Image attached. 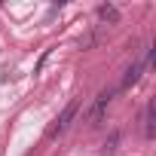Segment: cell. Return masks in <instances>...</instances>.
I'll list each match as a JSON object with an SVG mask.
<instances>
[{
  "label": "cell",
  "instance_id": "1",
  "mask_svg": "<svg viewBox=\"0 0 156 156\" xmlns=\"http://www.w3.org/2000/svg\"><path fill=\"white\" fill-rule=\"evenodd\" d=\"M76 113H80V101L73 98V101H67V107L55 116V122L46 129V138H58V135H64V132L70 129V122L76 119Z\"/></svg>",
  "mask_w": 156,
  "mask_h": 156
},
{
  "label": "cell",
  "instance_id": "2",
  "mask_svg": "<svg viewBox=\"0 0 156 156\" xmlns=\"http://www.w3.org/2000/svg\"><path fill=\"white\" fill-rule=\"evenodd\" d=\"M113 95H116V89H101V92H98V98H95V101H92V107L86 110V122H89V126H98V122L104 119V113H107V107H110Z\"/></svg>",
  "mask_w": 156,
  "mask_h": 156
},
{
  "label": "cell",
  "instance_id": "3",
  "mask_svg": "<svg viewBox=\"0 0 156 156\" xmlns=\"http://www.w3.org/2000/svg\"><path fill=\"white\" fill-rule=\"evenodd\" d=\"M147 67H144V61H132L126 70H122V80H119V89H132L138 80H141V73H144Z\"/></svg>",
  "mask_w": 156,
  "mask_h": 156
},
{
  "label": "cell",
  "instance_id": "4",
  "mask_svg": "<svg viewBox=\"0 0 156 156\" xmlns=\"http://www.w3.org/2000/svg\"><path fill=\"white\" fill-rule=\"evenodd\" d=\"M98 19L107 22V25H116V22H119V9H116L113 3H101V6H98Z\"/></svg>",
  "mask_w": 156,
  "mask_h": 156
},
{
  "label": "cell",
  "instance_id": "5",
  "mask_svg": "<svg viewBox=\"0 0 156 156\" xmlns=\"http://www.w3.org/2000/svg\"><path fill=\"white\" fill-rule=\"evenodd\" d=\"M144 138H156V119H153V104L144 107Z\"/></svg>",
  "mask_w": 156,
  "mask_h": 156
},
{
  "label": "cell",
  "instance_id": "6",
  "mask_svg": "<svg viewBox=\"0 0 156 156\" xmlns=\"http://www.w3.org/2000/svg\"><path fill=\"white\" fill-rule=\"evenodd\" d=\"M116 144H119V132H110V138L104 141V153H113V150H116Z\"/></svg>",
  "mask_w": 156,
  "mask_h": 156
}]
</instances>
